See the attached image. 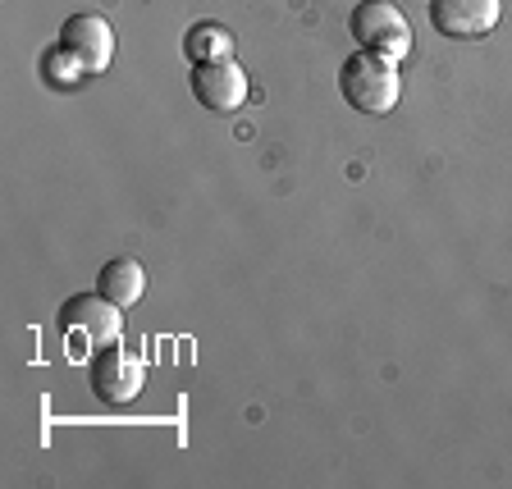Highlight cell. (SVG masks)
Returning a JSON list of instances; mask_svg holds the SVG:
<instances>
[{"label":"cell","mask_w":512,"mask_h":489,"mask_svg":"<svg viewBox=\"0 0 512 489\" xmlns=\"http://www.w3.org/2000/svg\"><path fill=\"white\" fill-rule=\"evenodd\" d=\"M339 92L357 115H389L403 96V78H398L394 60H384L375 51H357L339 69Z\"/></svg>","instance_id":"cell-1"},{"label":"cell","mask_w":512,"mask_h":489,"mask_svg":"<svg viewBox=\"0 0 512 489\" xmlns=\"http://www.w3.org/2000/svg\"><path fill=\"white\" fill-rule=\"evenodd\" d=\"M87 384H92V398L106 407H124L142 394L147 384V366H142L138 352L119 348V343H106V348L92 352L87 362Z\"/></svg>","instance_id":"cell-2"},{"label":"cell","mask_w":512,"mask_h":489,"mask_svg":"<svg viewBox=\"0 0 512 489\" xmlns=\"http://www.w3.org/2000/svg\"><path fill=\"white\" fill-rule=\"evenodd\" d=\"M348 28L362 51H375L384 60H403L412 51V23H407V14L398 10L394 0H362L352 10Z\"/></svg>","instance_id":"cell-3"},{"label":"cell","mask_w":512,"mask_h":489,"mask_svg":"<svg viewBox=\"0 0 512 489\" xmlns=\"http://www.w3.org/2000/svg\"><path fill=\"white\" fill-rule=\"evenodd\" d=\"M192 96L202 101L211 115H234V110H243L247 101V74H243V64L234 60H202V64H192Z\"/></svg>","instance_id":"cell-4"},{"label":"cell","mask_w":512,"mask_h":489,"mask_svg":"<svg viewBox=\"0 0 512 489\" xmlns=\"http://www.w3.org/2000/svg\"><path fill=\"white\" fill-rule=\"evenodd\" d=\"M119 311L124 307H115V302L101 298V293H78V298H69L60 307V330L83 334L92 348H106V343H119V330H124Z\"/></svg>","instance_id":"cell-5"},{"label":"cell","mask_w":512,"mask_h":489,"mask_svg":"<svg viewBox=\"0 0 512 489\" xmlns=\"http://www.w3.org/2000/svg\"><path fill=\"white\" fill-rule=\"evenodd\" d=\"M60 46L83 64L87 74H106L115 60V28L101 14H74L60 28Z\"/></svg>","instance_id":"cell-6"},{"label":"cell","mask_w":512,"mask_h":489,"mask_svg":"<svg viewBox=\"0 0 512 489\" xmlns=\"http://www.w3.org/2000/svg\"><path fill=\"white\" fill-rule=\"evenodd\" d=\"M503 14V0H430V23L453 42H476L494 32Z\"/></svg>","instance_id":"cell-7"},{"label":"cell","mask_w":512,"mask_h":489,"mask_svg":"<svg viewBox=\"0 0 512 489\" xmlns=\"http://www.w3.org/2000/svg\"><path fill=\"white\" fill-rule=\"evenodd\" d=\"M96 293L110 298L115 307H133V302H142V293H147V270H142V261H133V256H115V261H106L101 275H96Z\"/></svg>","instance_id":"cell-8"},{"label":"cell","mask_w":512,"mask_h":489,"mask_svg":"<svg viewBox=\"0 0 512 489\" xmlns=\"http://www.w3.org/2000/svg\"><path fill=\"white\" fill-rule=\"evenodd\" d=\"M183 51H188L192 64H202V60H229V51H234V37H229L220 23H197V28L188 32Z\"/></svg>","instance_id":"cell-9"},{"label":"cell","mask_w":512,"mask_h":489,"mask_svg":"<svg viewBox=\"0 0 512 489\" xmlns=\"http://www.w3.org/2000/svg\"><path fill=\"white\" fill-rule=\"evenodd\" d=\"M42 74H46V78H51V83H55V87H69V83H78V78H83V74H87V69H83V64H78V60H74V55H69V51H64V46H55V51H51V55H46V64H42Z\"/></svg>","instance_id":"cell-10"}]
</instances>
